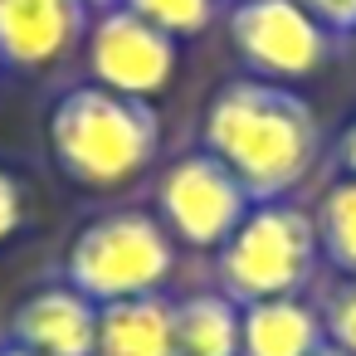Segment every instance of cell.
<instances>
[{
    "label": "cell",
    "mask_w": 356,
    "mask_h": 356,
    "mask_svg": "<svg viewBox=\"0 0 356 356\" xmlns=\"http://www.w3.org/2000/svg\"><path fill=\"white\" fill-rule=\"evenodd\" d=\"M200 152H210L249 191L254 205L293 200L322 156V127L298 88L234 74L205 98Z\"/></svg>",
    "instance_id": "obj_1"
},
{
    "label": "cell",
    "mask_w": 356,
    "mask_h": 356,
    "mask_svg": "<svg viewBox=\"0 0 356 356\" xmlns=\"http://www.w3.org/2000/svg\"><path fill=\"white\" fill-rule=\"evenodd\" d=\"M44 147L54 171L79 191H118L137 181L161 152L156 103L122 98L103 83H69L44 113Z\"/></svg>",
    "instance_id": "obj_2"
},
{
    "label": "cell",
    "mask_w": 356,
    "mask_h": 356,
    "mask_svg": "<svg viewBox=\"0 0 356 356\" xmlns=\"http://www.w3.org/2000/svg\"><path fill=\"white\" fill-rule=\"evenodd\" d=\"M171 273H176V239L152 210L137 205L83 220L59 259V278L98 307L166 293Z\"/></svg>",
    "instance_id": "obj_3"
},
{
    "label": "cell",
    "mask_w": 356,
    "mask_h": 356,
    "mask_svg": "<svg viewBox=\"0 0 356 356\" xmlns=\"http://www.w3.org/2000/svg\"><path fill=\"white\" fill-rule=\"evenodd\" d=\"M210 259H215V288L239 307L264 298H298L322 264L312 215L293 200L254 205Z\"/></svg>",
    "instance_id": "obj_4"
},
{
    "label": "cell",
    "mask_w": 356,
    "mask_h": 356,
    "mask_svg": "<svg viewBox=\"0 0 356 356\" xmlns=\"http://www.w3.org/2000/svg\"><path fill=\"white\" fill-rule=\"evenodd\" d=\"M225 40L244 74L268 83H298L332 64L337 40L298 6V0H229Z\"/></svg>",
    "instance_id": "obj_5"
},
{
    "label": "cell",
    "mask_w": 356,
    "mask_h": 356,
    "mask_svg": "<svg viewBox=\"0 0 356 356\" xmlns=\"http://www.w3.org/2000/svg\"><path fill=\"white\" fill-rule=\"evenodd\" d=\"M249 210H254L249 191L210 152H186V156L166 161L161 176H156V205H152V215L186 249L215 254L239 229V220Z\"/></svg>",
    "instance_id": "obj_6"
},
{
    "label": "cell",
    "mask_w": 356,
    "mask_h": 356,
    "mask_svg": "<svg viewBox=\"0 0 356 356\" xmlns=\"http://www.w3.org/2000/svg\"><path fill=\"white\" fill-rule=\"evenodd\" d=\"M79 54H83L88 83H103V88H113L122 98H142V103H156L181 74V40L161 35L156 25L137 20L122 6H108L88 20Z\"/></svg>",
    "instance_id": "obj_7"
},
{
    "label": "cell",
    "mask_w": 356,
    "mask_h": 356,
    "mask_svg": "<svg viewBox=\"0 0 356 356\" xmlns=\"http://www.w3.org/2000/svg\"><path fill=\"white\" fill-rule=\"evenodd\" d=\"M93 10L83 0H0V74H49L83 49Z\"/></svg>",
    "instance_id": "obj_8"
},
{
    "label": "cell",
    "mask_w": 356,
    "mask_h": 356,
    "mask_svg": "<svg viewBox=\"0 0 356 356\" xmlns=\"http://www.w3.org/2000/svg\"><path fill=\"white\" fill-rule=\"evenodd\" d=\"M6 341L30 346L40 356H93V341H98V302H88L64 278L59 283H44V288H30L10 307Z\"/></svg>",
    "instance_id": "obj_9"
},
{
    "label": "cell",
    "mask_w": 356,
    "mask_h": 356,
    "mask_svg": "<svg viewBox=\"0 0 356 356\" xmlns=\"http://www.w3.org/2000/svg\"><path fill=\"white\" fill-rule=\"evenodd\" d=\"M327 346L317 302L298 298H264L239 307V356H317Z\"/></svg>",
    "instance_id": "obj_10"
},
{
    "label": "cell",
    "mask_w": 356,
    "mask_h": 356,
    "mask_svg": "<svg viewBox=\"0 0 356 356\" xmlns=\"http://www.w3.org/2000/svg\"><path fill=\"white\" fill-rule=\"evenodd\" d=\"M166 293L122 298L98 307V341L93 356H176V317Z\"/></svg>",
    "instance_id": "obj_11"
},
{
    "label": "cell",
    "mask_w": 356,
    "mask_h": 356,
    "mask_svg": "<svg viewBox=\"0 0 356 356\" xmlns=\"http://www.w3.org/2000/svg\"><path fill=\"white\" fill-rule=\"evenodd\" d=\"M176 356H239V302L220 288H195L171 302Z\"/></svg>",
    "instance_id": "obj_12"
},
{
    "label": "cell",
    "mask_w": 356,
    "mask_h": 356,
    "mask_svg": "<svg viewBox=\"0 0 356 356\" xmlns=\"http://www.w3.org/2000/svg\"><path fill=\"white\" fill-rule=\"evenodd\" d=\"M312 234L322 264H332L337 278H356V181L337 176L317 205H312Z\"/></svg>",
    "instance_id": "obj_13"
},
{
    "label": "cell",
    "mask_w": 356,
    "mask_h": 356,
    "mask_svg": "<svg viewBox=\"0 0 356 356\" xmlns=\"http://www.w3.org/2000/svg\"><path fill=\"white\" fill-rule=\"evenodd\" d=\"M122 10H132L137 20H147V25H156L161 35H171V40H200L220 15H225V6L220 0H118Z\"/></svg>",
    "instance_id": "obj_14"
},
{
    "label": "cell",
    "mask_w": 356,
    "mask_h": 356,
    "mask_svg": "<svg viewBox=\"0 0 356 356\" xmlns=\"http://www.w3.org/2000/svg\"><path fill=\"white\" fill-rule=\"evenodd\" d=\"M317 317L327 332V346L341 356H356V278H332L317 298Z\"/></svg>",
    "instance_id": "obj_15"
},
{
    "label": "cell",
    "mask_w": 356,
    "mask_h": 356,
    "mask_svg": "<svg viewBox=\"0 0 356 356\" xmlns=\"http://www.w3.org/2000/svg\"><path fill=\"white\" fill-rule=\"evenodd\" d=\"M30 215H35L30 181H25L15 166L0 161V244L20 239V234H25V225H30Z\"/></svg>",
    "instance_id": "obj_16"
},
{
    "label": "cell",
    "mask_w": 356,
    "mask_h": 356,
    "mask_svg": "<svg viewBox=\"0 0 356 356\" xmlns=\"http://www.w3.org/2000/svg\"><path fill=\"white\" fill-rule=\"evenodd\" d=\"M298 6L332 35V40H346L356 30V0H298Z\"/></svg>",
    "instance_id": "obj_17"
},
{
    "label": "cell",
    "mask_w": 356,
    "mask_h": 356,
    "mask_svg": "<svg viewBox=\"0 0 356 356\" xmlns=\"http://www.w3.org/2000/svg\"><path fill=\"white\" fill-rule=\"evenodd\" d=\"M332 166H337V176H351V181H356V118L337 132V142H332Z\"/></svg>",
    "instance_id": "obj_18"
},
{
    "label": "cell",
    "mask_w": 356,
    "mask_h": 356,
    "mask_svg": "<svg viewBox=\"0 0 356 356\" xmlns=\"http://www.w3.org/2000/svg\"><path fill=\"white\" fill-rule=\"evenodd\" d=\"M0 356H40V351H30V346H15V341H0Z\"/></svg>",
    "instance_id": "obj_19"
},
{
    "label": "cell",
    "mask_w": 356,
    "mask_h": 356,
    "mask_svg": "<svg viewBox=\"0 0 356 356\" xmlns=\"http://www.w3.org/2000/svg\"><path fill=\"white\" fill-rule=\"evenodd\" d=\"M83 6H88V10L98 15V10H108V6H118V0H83Z\"/></svg>",
    "instance_id": "obj_20"
},
{
    "label": "cell",
    "mask_w": 356,
    "mask_h": 356,
    "mask_svg": "<svg viewBox=\"0 0 356 356\" xmlns=\"http://www.w3.org/2000/svg\"><path fill=\"white\" fill-rule=\"evenodd\" d=\"M346 49H351V59H356V30H351V35H346Z\"/></svg>",
    "instance_id": "obj_21"
},
{
    "label": "cell",
    "mask_w": 356,
    "mask_h": 356,
    "mask_svg": "<svg viewBox=\"0 0 356 356\" xmlns=\"http://www.w3.org/2000/svg\"><path fill=\"white\" fill-rule=\"evenodd\" d=\"M317 356H341V351H337V346H322V351H317Z\"/></svg>",
    "instance_id": "obj_22"
},
{
    "label": "cell",
    "mask_w": 356,
    "mask_h": 356,
    "mask_svg": "<svg viewBox=\"0 0 356 356\" xmlns=\"http://www.w3.org/2000/svg\"><path fill=\"white\" fill-rule=\"evenodd\" d=\"M220 6H229V0H220Z\"/></svg>",
    "instance_id": "obj_23"
}]
</instances>
